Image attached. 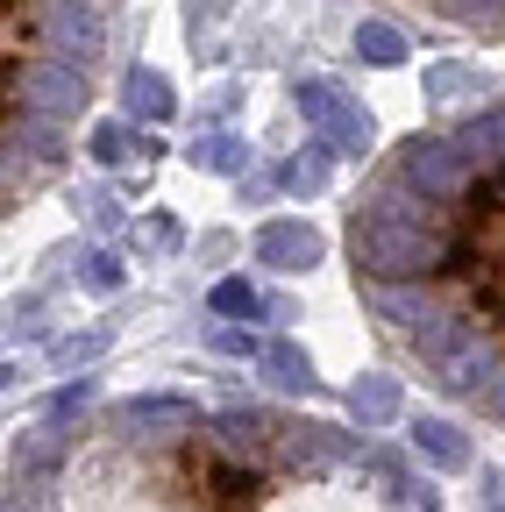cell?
Returning a JSON list of instances; mask_svg holds the SVG:
<instances>
[{
	"instance_id": "15",
	"label": "cell",
	"mask_w": 505,
	"mask_h": 512,
	"mask_svg": "<svg viewBox=\"0 0 505 512\" xmlns=\"http://www.w3.org/2000/svg\"><path fill=\"white\" fill-rule=\"evenodd\" d=\"M86 285H93V292H114V285H121V264H114V256H93V264H86Z\"/></svg>"
},
{
	"instance_id": "8",
	"label": "cell",
	"mask_w": 505,
	"mask_h": 512,
	"mask_svg": "<svg viewBox=\"0 0 505 512\" xmlns=\"http://www.w3.org/2000/svg\"><path fill=\"white\" fill-rule=\"evenodd\" d=\"M349 413H356L363 427H385V420L399 413V384H392V377H363L356 392H349Z\"/></svg>"
},
{
	"instance_id": "2",
	"label": "cell",
	"mask_w": 505,
	"mask_h": 512,
	"mask_svg": "<svg viewBox=\"0 0 505 512\" xmlns=\"http://www.w3.org/2000/svg\"><path fill=\"white\" fill-rule=\"evenodd\" d=\"M342 242L385 356L505 427V93L377 157Z\"/></svg>"
},
{
	"instance_id": "10",
	"label": "cell",
	"mask_w": 505,
	"mask_h": 512,
	"mask_svg": "<svg viewBox=\"0 0 505 512\" xmlns=\"http://www.w3.org/2000/svg\"><path fill=\"white\" fill-rule=\"evenodd\" d=\"M129 114H143V121H164V114H171L164 72H129Z\"/></svg>"
},
{
	"instance_id": "6",
	"label": "cell",
	"mask_w": 505,
	"mask_h": 512,
	"mask_svg": "<svg viewBox=\"0 0 505 512\" xmlns=\"http://www.w3.org/2000/svg\"><path fill=\"white\" fill-rule=\"evenodd\" d=\"M257 256L271 271H313L321 264V235H313L306 221H264L257 228Z\"/></svg>"
},
{
	"instance_id": "12",
	"label": "cell",
	"mask_w": 505,
	"mask_h": 512,
	"mask_svg": "<svg viewBox=\"0 0 505 512\" xmlns=\"http://www.w3.org/2000/svg\"><path fill=\"white\" fill-rule=\"evenodd\" d=\"M328 157H335L328 143H321V150H306V157H292V164L278 171V178H285V192H306V200H313V192L328 185Z\"/></svg>"
},
{
	"instance_id": "13",
	"label": "cell",
	"mask_w": 505,
	"mask_h": 512,
	"mask_svg": "<svg viewBox=\"0 0 505 512\" xmlns=\"http://www.w3.org/2000/svg\"><path fill=\"white\" fill-rule=\"evenodd\" d=\"M129 150H150V136H129V128H100V136H93L100 164H129Z\"/></svg>"
},
{
	"instance_id": "1",
	"label": "cell",
	"mask_w": 505,
	"mask_h": 512,
	"mask_svg": "<svg viewBox=\"0 0 505 512\" xmlns=\"http://www.w3.org/2000/svg\"><path fill=\"white\" fill-rule=\"evenodd\" d=\"M0 512H441V498L370 427L72 392L22 441Z\"/></svg>"
},
{
	"instance_id": "11",
	"label": "cell",
	"mask_w": 505,
	"mask_h": 512,
	"mask_svg": "<svg viewBox=\"0 0 505 512\" xmlns=\"http://www.w3.org/2000/svg\"><path fill=\"white\" fill-rule=\"evenodd\" d=\"M356 50H363V64H406V36L392 22H363L356 29Z\"/></svg>"
},
{
	"instance_id": "4",
	"label": "cell",
	"mask_w": 505,
	"mask_h": 512,
	"mask_svg": "<svg viewBox=\"0 0 505 512\" xmlns=\"http://www.w3.org/2000/svg\"><path fill=\"white\" fill-rule=\"evenodd\" d=\"M299 114L313 121V128H321V143L335 150V157H363L370 150V114L335 86V79H299Z\"/></svg>"
},
{
	"instance_id": "9",
	"label": "cell",
	"mask_w": 505,
	"mask_h": 512,
	"mask_svg": "<svg viewBox=\"0 0 505 512\" xmlns=\"http://www.w3.org/2000/svg\"><path fill=\"white\" fill-rule=\"evenodd\" d=\"M257 363H264V377L278 384V392H306V384H313V363H306V356H299L292 342H271V349H264Z\"/></svg>"
},
{
	"instance_id": "5",
	"label": "cell",
	"mask_w": 505,
	"mask_h": 512,
	"mask_svg": "<svg viewBox=\"0 0 505 512\" xmlns=\"http://www.w3.org/2000/svg\"><path fill=\"white\" fill-rule=\"evenodd\" d=\"M399 15H420L434 29H463V36H484V43H505V0H385Z\"/></svg>"
},
{
	"instance_id": "3",
	"label": "cell",
	"mask_w": 505,
	"mask_h": 512,
	"mask_svg": "<svg viewBox=\"0 0 505 512\" xmlns=\"http://www.w3.org/2000/svg\"><path fill=\"white\" fill-rule=\"evenodd\" d=\"M121 43V0H0V221L65 178Z\"/></svg>"
},
{
	"instance_id": "7",
	"label": "cell",
	"mask_w": 505,
	"mask_h": 512,
	"mask_svg": "<svg viewBox=\"0 0 505 512\" xmlns=\"http://www.w3.org/2000/svg\"><path fill=\"white\" fill-rule=\"evenodd\" d=\"M413 448H420L434 470H470V441L449 420H413Z\"/></svg>"
},
{
	"instance_id": "14",
	"label": "cell",
	"mask_w": 505,
	"mask_h": 512,
	"mask_svg": "<svg viewBox=\"0 0 505 512\" xmlns=\"http://www.w3.org/2000/svg\"><path fill=\"white\" fill-rule=\"evenodd\" d=\"M214 313H257V292H249V278H221V285H214Z\"/></svg>"
},
{
	"instance_id": "16",
	"label": "cell",
	"mask_w": 505,
	"mask_h": 512,
	"mask_svg": "<svg viewBox=\"0 0 505 512\" xmlns=\"http://www.w3.org/2000/svg\"><path fill=\"white\" fill-rule=\"evenodd\" d=\"M200 164H207V171H235V143H207Z\"/></svg>"
}]
</instances>
